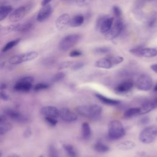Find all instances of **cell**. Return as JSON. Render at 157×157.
I'll list each match as a JSON object with an SVG mask.
<instances>
[{"label":"cell","instance_id":"74e56055","mask_svg":"<svg viewBox=\"0 0 157 157\" xmlns=\"http://www.w3.org/2000/svg\"><path fill=\"white\" fill-rule=\"evenodd\" d=\"M85 65V63L83 62H77L73 64L71 66V69L74 71H77L82 68Z\"/></svg>","mask_w":157,"mask_h":157},{"label":"cell","instance_id":"7c38bea8","mask_svg":"<svg viewBox=\"0 0 157 157\" xmlns=\"http://www.w3.org/2000/svg\"><path fill=\"white\" fill-rule=\"evenodd\" d=\"M134 87V82L131 80L128 79L122 81L117 85L115 91L120 94H126L129 92Z\"/></svg>","mask_w":157,"mask_h":157},{"label":"cell","instance_id":"83f0119b","mask_svg":"<svg viewBox=\"0 0 157 157\" xmlns=\"http://www.w3.org/2000/svg\"><path fill=\"white\" fill-rule=\"evenodd\" d=\"M93 148L95 151L99 153H105L110 150L109 147L107 145L101 142H98L96 143L93 146Z\"/></svg>","mask_w":157,"mask_h":157},{"label":"cell","instance_id":"9f6ffc18","mask_svg":"<svg viewBox=\"0 0 157 157\" xmlns=\"http://www.w3.org/2000/svg\"><path fill=\"white\" fill-rule=\"evenodd\" d=\"M150 1H151V0H150Z\"/></svg>","mask_w":157,"mask_h":157},{"label":"cell","instance_id":"11a10c76","mask_svg":"<svg viewBox=\"0 0 157 157\" xmlns=\"http://www.w3.org/2000/svg\"><path fill=\"white\" fill-rule=\"evenodd\" d=\"M63 1H69V0H63Z\"/></svg>","mask_w":157,"mask_h":157},{"label":"cell","instance_id":"3957f363","mask_svg":"<svg viewBox=\"0 0 157 157\" xmlns=\"http://www.w3.org/2000/svg\"><path fill=\"white\" fill-rule=\"evenodd\" d=\"M157 126H149L144 128L139 136V140L144 144H151L153 142L157 136Z\"/></svg>","mask_w":157,"mask_h":157},{"label":"cell","instance_id":"7bdbcfd3","mask_svg":"<svg viewBox=\"0 0 157 157\" xmlns=\"http://www.w3.org/2000/svg\"><path fill=\"white\" fill-rule=\"evenodd\" d=\"M82 55V52L78 50H74L70 52L69 56L71 57H77Z\"/></svg>","mask_w":157,"mask_h":157},{"label":"cell","instance_id":"b9f144b4","mask_svg":"<svg viewBox=\"0 0 157 157\" xmlns=\"http://www.w3.org/2000/svg\"><path fill=\"white\" fill-rule=\"evenodd\" d=\"M77 4L79 6H85L90 4L91 0H75Z\"/></svg>","mask_w":157,"mask_h":157},{"label":"cell","instance_id":"4dcf8cb0","mask_svg":"<svg viewBox=\"0 0 157 157\" xmlns=\"http://www.w3.org/2000/svg\"><path fill=\"white\" fill-rule=\"evenodd\" d=\"M48 157H60L57 148L53 145H50L48 148Z\"/></svg>","mask_w":157,"mask_h":157},{"label":"cell","instance_id":"30bf717a","mask_svg":"<svg viewBox=\"0 0 157 157\" xmlns=\"http://www.w3.org/2000/svg\"><path fill=\"white\" fill-rule=\"evenodd\" d=\"M129 52L137 56H142L146 58L155 57L157 55V50L155 48L147 47V48H135L131 49Z\"/></svg>","mask_w":157,"mask_h":157},{"label":"cell","instance_id":"f5cc1de1","mask_svg":"<svg viewBox=\"0 0 157 157\" xmlns=\"http://www.w3.org/2000/svg\"><path fill=\"white\" fill-rule=\"evenodd\" d=\"M1 156H2V154H1V152L0 151V157H1Z\"/></svg>","mask_w":157,"mask_h":157},{"label":"cell","instance_id":"8992f818","mask_svg":"<svg viewBox=\"0 0 157 157\" xmlns=\"http://www.w3.org/2000/svg\"><path fill=\"white\" fill-rule=\"evenodd\" d=\"M124 28V23L122 18H116L110 30L105 33V37L107 40H112L118 36Z\"/></svg>","mask_w":157,"mask_h":157},{"label":"cell","instance_id":"ffe728a7","mask_svg":"<svg viewBox=\"0 0 157 157\" xmlns=\"http://www.w3.org/2000/svg\"><path fill=\"white\" fill-rule=\"evenodd\" d=\"M156 107L157 105L153 100L146 101L142 104V107L140 108L139 115H144L148 113Z\"/></svg>","mask_w":157,"mask_h":157},{"label":"cell","instance_id":"ab89813d","mask_svg":"<svg viewBox=\"0 0 157 157\" xmlns=\"http://www.w3.org/2000/svg\"><path fill=\"white\" fill-rule=\"evenodd\" d=\"M18 80L21 81V82H23L32 83L34 81V77H31V76H26V77H24L21 78Z\"/></svg>","mask_w":157,"mask_h":157},{"label":"cell","instance_id":"9a60e30c","mask_svg":"<svg viewBox=\"0 0 157 157\" xmlns=\"http://www.w3.org/2000/svg\"><path fill=\"white\" fill-rule=\"evenodd\" d=\"M53 9L50 4L42 6L37 15V20L39 22H43L46 20L52 13Z\"/></svg>","mask_w":157,"mask_h":157},{"label":"cell","instance_id":"816d5d0a","mask_svg":"<svg viewBox=\"0 0 157 157\" xmlns=\"http://www.w3.org/2000/svg\"><path fill=\"white\" fill-rule=\"evenodd\" d=\"M155 103H156V104L157 105V96H156L155 98H153V99H152Z\"/></svg>","mask_w":157,"mask_h":157},{"label":"cell","instance_id":"836d02e7","mask_svg":"<svg viewBox=\"0 0 157 157\" xmlns=\"http://www.w3.org/2000/svg\"><path fill=\"white\" fill-rule=\"evenodd\" d=\"M65 77V74L63 72H59L56 74L52 78V81L53 82H57L62 80Z\"/></svg>","mask_w":157,"mask_h":157},{"label":"cell","instance_id":"7402d4cb","mask_svg":"<svg viewBox=\"0 0 157 157\" xmlns=\"http://www.w3.org/2000/svg\"><path fill=\"white\" fill-rule=\"evenodd\" d=\"M32 83L23 82L18 80V82L14 86V89L18 91L28 92L32 88Z\"/></svg>","mask_w":157,"mask_h":157},{"label":"cell","instance_id":"9c48e42d","mask_svg":"<svg viewBox=\"0 0 157 157\" xmlns=\"http://www.w3.org/2000/svg\"><path fill=\"white\" fill-rule=\"evenodd\" d=\"M29 9V6H22L15 9L10 13L9 20L13 23L19 21L23 18Z\"/></svg>","mask_w":157,"mask_h":157},{"label":"cell","instance_id":"7dc6e473","mask_svg":"<svg viewBox=\"0 0 157 157\" xmlns=\"http://www.w3.org/2000/svg\"><path fill=\"white\" fill-rule=\"evenodd\" d=\"M155 21H156L155 18H152V19H151V20H150L149 23H148L149 26H150V27L153 26L155 25Z\"/></svg>","mask_w":157,"mask_h":157},{"label":"cell","instance_id":"f546056e","mask_svg":"<svg viewBox=\"0 0 157 157\" xmlns=\"http://www.w3.org/2000/svg\"><path fill=\"white\" fill-rule=\"evenodd\" d=\"M20 40H21V39H16L15 40H13L7 42L2 48V52H5L12 49L13 47L16 46L20 42Z\"/></svg>","mask_w":157,"mask_h":157},{"label":"cell","instance_id":"d6986e66","mask_svg":"<svg viewBox=\"0 0 157 157\" xmlns=\"http://www.w3.org/2000/svg\"><path fill=\"white\" fill-rule=\"evenodd\" d=\"M94 64H95V66L97 67L107 69H110L113 66L110 57H105V58H100L95 62Z\"/></svg>","mask_w":157,"mask_h":157},{"label":"cell","instance_id":"f35d334b","mask_svg":"<svg viewBox=\"0 0 157 157\" xmlns=\"http://www.w3.org/2000/svg\"><path fill=\"white\" fill-rule=\"evenodd\" d=\"M45 120L48 123V124L52 126H55L58 123V121L55 118H52V117H45Z\"/></svg>","mask_w":157,"mask_h":157},{"label":"cell","instance_id":"603a6c76","mask_svg":"<svg viewBox=\"0 0 157 157\" xmlns=\"http://www.w3.org/2000/svg\"><path fill=\"white\" fill-rule=\"evenodd\" d=\"M136 147V144L134 142L128 140L120 142L117 144V148L121 150H129L133 149Z\"/></svg>","mask_w":157,"mask_h":157},{"label":"cell","instance_id":"52a82bcc","mask_svg":"<svg viewBox=\"0 0 157 157\" xmlns=\"http://www.w3.org/2000/svg\"><path fill=\"white\" fill-rule=\"evenodd\" d=\"M38 56V53L36 52H30L21 55H17L13 56L9 59V63L11 64H18L24 62L29 61L36 59Z\"/></svg>","mask_w":157,"mask_h":157},{"label":"cell","instance_id":"e0dca14e","mask_svg":"<svg viewBox=\"0 0 157 157\" xmlns=\"http://www.w3.org/2000/svg\"><path fill=\"white\" fill-rule=\"evenodd\" d=\"M12 126L7 117L4 114H0V135H3L11 130Z\"/></svg>","mask_w":157,"mask_h":157},{"label":"cell","instance_id":"8d00e7d4","mask_svg":"<svg viewBox=\"0 0 157 157\" xmlns=\"http://www.w3.org/2000/svg\"><path fill=\"white\" fill-rule=\"evenodd\" d=\"M74 64V63L72 61H64L63 63H61L59 66V67L58 69H66V68H67L70 66H72V65Z\"/></svg>","mask_w":157,"mask_h":157},{"label":"cell","instance_id":"1f68e13d","mask_svg":"<svg viewBox=\"0 0 157 157\" xmlns=\"http://www.w3.org/2000/svg\"><path fill=\"white\" fill-rule=\"evenodd\" d=\"M110 48L108 47H99L94 49V52L96 54H105L110 52Z\"/></svg>","mask_w":157,"mask_h":157},{"label":"cell","instance_id":"6da1fadb","mask_svg":"<svg viewBox=\"0 0 157 157\" xmlns=\"http://www.w3.org/2000/svg\"><path fill=\"white\" fill-rule=\"evenodd\" d=\"M77 113L89 118H96L101 114L102 107L97 104L78 105L75 108Z\"/></svg>","mask_w":157,"mask_h":157},{"label":"cell","instance_id":"d4e9b609","mask_svg":"<svg viewBox=\"0 0 157 157\" xmlns=\"http://www.w3.org/2000/svg\"><path fill=\"white\" fill-rule=\"evenodd\" d=\"M84 22V17L82 15H77L71 19L70 26L78 27L81 26Z\"/></svg>","mask_w":157,"mask_h":157},{"label":"cell","instance_id":"c3c4849f","mask_svg":"<svg viewBox=\"0 0 157 157\" xmlns=\"http://www.w3.org/2000/svg\"><path fill=\"white\" fill-rule=\"evenodd\" d=\"M52 0H42L41 4L42 6H44L45 5H47L48 4H50V2L52 1Z\"/></svg>","mask_w":157,"mask_h":157},{"label":"cell","instance_id":"4fadbf2b","mask_svg":"<svg viewBox=\"0 0 157 157\" xmlns=\"http://www.w3.org/2000/svg\"><path fill=\"white\" fill-rule=\"evenodd\" d=\"M70 21L71 17L69 14L64 13L57 18L55 25L58 30L63 31L67 29L70 26Z\"/></svg>","mask_w":157,"mask_h":157},{"label":"cell","instance_id":"44dd1931","mask_svg":"<svg viewBox=\"0 0 157 157\" xmlns=\"http://www.w3.org/2000/svg\"><path fill=\"white\" fill-rule=\"evenodd\" d=\"M95 96L103 104L109 105H118L120 103V101L117 100V99H111L109 98L102 94L96 93L95 94Z\"/></svg>","mask_w":157,"mask_h":157},{"label":"cell","instance_id":"8fae6325","mask_svg":"<svg viewBox=\"0 0 157 157\" xmlns=\"http://www.w3.org/2000/svg\"><path fill=\"white\" fill-rule=\"evenodd\" d=\"M4 113L7 117L18 123H26L28 121V118L26 115L12 109H5L4 110Z\"/></svg>","mask_w":157,"mask_h":157},{"label":"cell","instance_id":"5b68a950","mask_svg":"<svg viewBox=\"0 0 157 157\" xmlns=\"http://www.w3.org/2000/svg\"><path fill=\"white\" fill-rule=\"evenodd\" d=\"M113 22V17H109L107 15H101L97 20L96 28L102 33L105 34L110 30Z\"/></svg>","mask_w":157,"mask_h":157},{"label":"cell","instance_id":"484cf974","mask_svg":"<svg viewBox=\"0 0 157 157\" xmlns=\"http://www.w3.org/2000/svg\"><path fill=\"white\" fill-rule=\"evenodd\" d=\"M140 108L139 107H132L128 109L125 110L123 116L125 118H130L137 115H139Z\"/></svg>","mask_w":157,"mask_h":157},{"label":"cell","instance_id":"cb8c5ba5","mask_svg":"<svg viewBox=\"0 0 157 157\" xmlns=\"http://www.w3.org/2000/svg\"><path fill=\"white\" fill-rule=\"evenodd\" d=\"M82 138L85 140H88L91 136V129L90 124L87 122H84L82 124Z\"/></svg>","mask_w":157,"mask_h":157},{"label":"cell","instance_id":"db71d44e","mask_svg":"<svg viewBox=\"0 0 157 157\" xmlns=\"http://www.w3.org/2000/svg\"><path fill=\"white\" fill-rule=\"evenodd\" d=\"M39 157H43V156H40Z\"/></svg>","mask_w":157,"mask_h":157},{"label":"cell","instance_id":"6f0895ef","mask_svg":"<svg viewBox=\"0 0 157 157\" xmlns=\"http://www.w3.org/2000/svg\"><path fill=\"white\" fill-rule=\"evenodd\" d=\"M156 134H157V132H156Z\"/></svg>","mask_w":157,"mask_h":157},{"label":"cell","instance_id":"e575fe53","mask_svg":"<svg viewBox=\"0 0 157 157\" xmlns=\"http://www.w3.org/2000/svg\"><path fill=\"white\" fill-rule=\"evenodd\" d=\"M112 10H113V14L115 15V16L117 18H121L122 16V12L121 9L117 6H113L112 7Z\"/></svg>","mask_w":157,"mask_h":157},{"label":"cell","instance_id":"f6af8a7d","mask_svg":"<svg viewBox=\"0 0 157 157\" xmlns=\"http://www.w3.org/2000/svg\"><path fill=\"white\" fill-rule=\"evenodd\" d=\"M24 134H25V136L26 137H29V136H30V135L31 134V131L30 128H28V129L25 131V132Z\"/></svg>","mask_w":157,"mask_h":157},{"label":"cell","instance_id":"f1b7e54d","mask_svg":"<svg viewBox=\"0 0 157 157\" xmlns=\"http://www.w3.org/2000/svg\"><path fill=\"white\" fill-rule=\"evenodd\" d=\"M63 147L67 155L71 157H75L77 156V151L72 145L64 144L63 145Z\"/></svg>","mask_w":157,"mask_h":157},{"label":"cell","instance_id":"d6a6232c","mask_svg":"<svg viewBox=\"0 0 157 157\" xmlns=\"http://www.w3.org/2000/svg\"><path fill=\"white\" fill-rule=\"evenodd\" d=\"M110 59L112 61V63L113 64V66L115 65H117L118 64L121 63L123 60L124 58L123 57L121 56H110Z\"/></svg>","mask_w":157,"mask_h":157},{"label":"cell","instance_id":"681fc988","mask_svg":"<svg viewBox=\"0 0 157 157\" xmlns=\"http://www.w3.org/2000/svg\"><path fill=\"white\" fill-rule=\"evenodd\" d=\"M7 157H20V156L17 155V154H11L10 155L7 156Z\"/></svg>","mask_w":157,"mask_h":157},{"label":"cell","instance_id":"ee69618b","mask_svg":"<svg viewBox=\"0 0 157 157\" xmlns=\"http://www.w3.org/2000/svg\"><path fill=\"white\" fill-rule=\"evenodd\" d=\"M0 98L4 101H7L9 99V96L7 94V93L4 91H1L0 92Z\"/></svg>","mask_w":157,"mask_h":157},{"label":"cell","instance_id":"bcb514c9","mask_svg":"<svg viewBox=\"0 0 157 157\" xmlns=\"http://www.w3.org/2000/svg\"><path fill=\"white\" fill-rule=\"evenodd\" d=\"M150 68L153 71L157 73V64H153L151 65Z\"/></svg>","mask_w":157,"mask_h":157},{"label":"cell","instance_id":"680465c9","mask_svg":"<svg viewBox=\"0 0 157 157\" xmlns=\"http://www.w3.org/2000/svg\"><path fill=\"white\" fill-rule=\"evenodd\" d=\"M156 119H157V117H156Z\"/></svg>","mask_w":157,"mask_h":157},{"label":"cell","instance_id":"d590c367","mask_svg":"<svg viewBox=\"0 0 157 157\" xmlns=\"http://www.w3.org/2000/svg\"><path fill=\"white\" fill-rule=\"evenodd\" d=\"M48 88V85L45 84V83H37L34 86V90L36 91H40V90H45V89H47Z\"/></svg>","mask_w":157,"mask_h":157},{"label":"cell","instance_id":"2e32d148","mask_svg":"<svg viewBox=\"0 0 157 157\" xmlns=\"http://www.w3.org/2000/svg\"><path fill=\"white\" fill-rule=\"evenodd\" d=\"M32 23L30 22H26L23 23L12 25L6 28L8 31H17V32H25L29 30L32 28Z\"/></svg>","mask_w":157,"mask_h":157},{"label":"cell","instance_id":"5bb4252c","mask_svg":"<svg viewBox=\"0 0 157 157\" xmlns=\"http://www.w3.org/2000/svg\"><path fill=\"white\" fill-rule=\"evenodd\" d=\"M59 117L66 122H73L77 119V114L67 108H62L60 109L59 110Z\"/></svg>","mask_w":157,"mask_h":157},{"label":"cell","instance_id":"7a4b0ae2","mask_svg":"<svg viewBox=\"0 0 157 157\" xmlns=\"http://www.w3.org/2000/svg\"><path fill=\"white\" fill-rule=\"evenodd\" d=\"M125 129L122 123L117 120L110 121L108 124V134L112 139H118L125 135Z\"/></svg>","mask_w":157,"mask_h":157},{"label":"cell","instance_id":"ac0fdd59","mask_svg":"<svg viewBox=\"0 0 157 157\" xmlns=\"http://www.w3.org/2000/svg\"><path fill=\"white\" fill-rule=\"evenodd\" d=\"M41 113L44 115L45 117L56 118L59 117V110L54 106H45L41 109Z\"/></svg>","mask_w":157,"mask_h":157},{"label":"cell","instance_id":"ba28073f","mask_svg":"<svg viewBox=\"0 0 157 157\" xmlns=\"http://www.w3.org/2000/svg\"><path fill=\"white\" fill-rule=\"evenodd\" d=\"M153 86V80L151 77L147 74L140 75L136 82V87L141 91H148Z\"/></svg>","mask_w":157,"mask_h":157},{"label":"cell","instance_id":"4316f807","mask_svg":"<svg viewBox=\"0 0 157 157\" xmlns=\"http://www.w3.org/2000/svg\"><path fill=\"white\" fill-rule=\"evenodd\" d=\"M12 11V7L10 6H0V21L3 20Z\"/></svg>","mask_w":157,"mask_h":157},{"label":"cell","instance_id":"60d3db41","mask_svg":"<svg viewBox=\"0 0 157 157\" xmlns=\"http://www.w3.org/2000/svg\"><path fill=\"white\" fill-rule=\"evenodd\" d=\"M150 122V118L148 117H144L139 121V124L140 125L147 124Z\"/></svg>","mask_w":157,"mask_h":157},{"label":"cell","instance_id":"f907efd6","mask_svg":"<svg viewBox=\"0 0 157 157\" xmlns=\"http://www.w3.org/2000/svg\"><path fill=\"white\" fill-rule=\"evenodd\" d=\"M153 91H154L155 92H157V83H156V85H155V86H154V88H153Z\"/></svg>","mask_w":157,"mask_h":157},{"label":"cell","instance_id":"277c9868","mask_svg":"<svg viewBox=\"0 0 157 157\" xmlns=\"http://www.w3.org/2000/svg\"><path fill=\"white\" fill-rule=\"evenodd\" d=\"M80 39V36L77 34H69L64 37L59 43V48L62 51H67L75 45Z\"/></svg>","mask_w":157,"mask_h":157}]
</instances>
